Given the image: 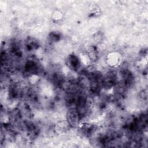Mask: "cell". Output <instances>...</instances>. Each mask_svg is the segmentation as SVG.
Wrapping results in <instances>:
<instances>
[{
	"label": "cell",
	"instance_id": "cell-1",
	"mask_svg": "<svg viewBox=\"0 0 148 148\" xmlns=\"http://www.w3.org/2000/svg\"><path fill=\"white\" fill-rule=\"evenodd\" d=\"M67 61L68 65H69L71 68H72L73 69H76L79 65V60L75 55L69 56Z\"/></svg>",
	"mask_w": 148,
	"mask_h": 148
}]
</instances>
